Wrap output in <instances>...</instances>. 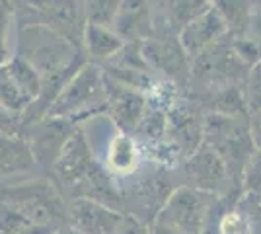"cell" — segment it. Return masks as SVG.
I'll use <instances>...</instances> for the list:
<instances>
[{"label": "cell", "instance_id": "6", "mask_svg": "<svg viewBox=\"0 0 261 234\" xmlns=\"http://www.w3.org/2000/svg\"><path fill=\"white\" fill-rule=\"evenodd\" d=\"M108 88V115L121 133H135L142 115L146 112V96L135 88H129L106 74Z\"/></svg>", "mask_w": 261, "mask_h": 234}, {"label": "cell", "instance_id": "5", "mask_svg": "<svg viewBox=\"0 0 261 234\" xmlns=\"http://www.w3.org/2000/svg\"><path fill=\"white\" fill-rule=\"evenodd\" d=\"M68 226L80 234H117L125 223L119 209L92 199H72L66 207Z\"/></svg>", "mask_w": 261, "mask_h": 234}, {"label": "cell", "instance_id": "10", "mask_svg": "<svg viewBox=\"0 0 261 234\" xmlns=\"http://www.w3.org/2000/svg\"><path fill=\"white\" fill-rule=\"evenodd\" d=\"M185 174L191 179L189 188L205 191L215 195L226 181H228L230 170L226 162L220 156L203 143V146L193 156L185 160Z\"/></svg>", "mask_w": 261, "mask_h": 234}, {"label": "cell", "instance_id": "30", "mask_svg": "<svg viewBox=\"0 0 261 234\" xmlns=\"http://www.w3.org/2000/svg\"><path fill=\"white\" fill-rule=\"evenodd\" d=\"M148 234H184V232H177V230H172V228H166V226L152 223L148 226Z\"/></svg>", "mask_w": 261, "mask_h": 234}, {"label": "cell", "instance_id": "27", "mask_svg": "<svg viewBox=\"0 0 261 234\" xmlns=\"http://www.w3.org/2000/svg\"><path fill=\"white\" fill-rule=\"evenodd\" d=\"M253 199V197H251ZM248 213H244V219H246V226H248V232L250 234H261V201L253 199L248 203Z\"/></svg>", "mask_w": 261, "mask_h": 234}, {"label": "cell", "instance_id": "25", "mask_svg": "<svg viewBox=\"0 0 261 234\" xmlns=\"http://www.w3.org/2000/svg\"><path fill=\"white\" fill-rule=\"evenodd\" d=\"M246 101H248V110L250 112L261 110V61L253 67V70H251L250 76H248Z\"/></svg>", "mask_w": 261, "mask_h": 234}, {"label": "cell", "instance_id": "31", "mask_svg": "<svg viewBox=\"0 0 261 234\" xmlns=\"http://www.w3.org/2000/svg\"><path fill=\"white\" fill-rule=\"evenodd\" d=\"M55 234H80L76 228H72V226H65V228H59Z\"/></svg>", "mask_w": 261, "mask_h": 234}, {"label": "cell", "instance_id": "2", "mask_svg": "<svg viewBox=\"0 0 261 234\" xmlns=\"http://www.w3.org/2000/svg\"><path fill=\"white\" fill-rule=\"evenodd\" d=\"M106 112H108L106 72L96 63H86L66 82V86L47 113V119L72 123L76 119L99 117Z\"/></svg>", "mask_w": 261, "mask_h": 234}, {"label": "cell", "instance_id": "18", "mask_svg": "<svg viewBox=\"0 0 261 234\" xmlns=\"http://www.w3.org/2000/svg\"><path fill=\"white\" fill-rule=\"evenodd\" d=\"M248 112L246 92H242L238 86H224L213 96V113L232 119H242Z\"/></svg>", "mask_w": 261, "mask_h": 234}, {"label": "cell", "instance_id": "13", "mask_svg": "<svg viewBox=\"0 0 261 234\" xmlns=\"http://www.w3.org/2000/svg\"><path fill=\"white\" fill-rule=\"evenodd\" d=\"M37 166L23 135H0V179H18Z\"/></svg>", "mask_w": 261, "mask_h": 234}, {"label": "cell", "instance_id": "26", "mask_svg": "<svg viewBox=\"0 0 261 234\" xmlns=\"http://www.w3.org/2000/svg\"><path fill=\"white\" fill-rule=\"evenodd\" d=\"M20 125H22V115L0 106V135H22Z\"/></svg>", "mask_w": 261, "mask_h": 234}, {"label": "cell", "instance_id": "22", "mask_svg": "<svg viewBox=\"0 0 261 234\" xmlns=\"http://www.w3.org/2000/svg\"><path fill=\"white\" fill-rule=\"evenodd\" d=\"M121 2H111V0H101V2H86L84 12H86V22L96 23V25H106L113 30V22L119 14Z\"/></svg>", "mask_w": 261, "mask_h": 234}, {"label": "cell", "instance_id": "16", "mask_svg": "<svg viewBox=\"0 0 261 234\" xmlns=\"http://www.w3.org/2000/svg\"><path fill=\"white\" fill-rule=\"evenodd\" d=\"M82 45H84L86 53L92 59H96V61H111L115 55H119L127 43L111 28L86 23Z\"/></svg>", "mask_w": 261, "mask_h": 234}, {"label": "cell", "instance_id": "8", "mask_svg": "<svg viewBox=\"0 0 261 234\" xmlns=\"http://www.w3.org/2000/svg\"><path fill=\"white\" fill-rule=\"evenodd\" d=\"M98 162L92 154L86 135L82 131H76V133L70 135V139L63 146L59 158L55 160L53 174L63 188L72 191L90 174V170Z\"/></svg>", "mask_w": 261, "mask_h": 234}, {"label": "cell", "instance_id": "29", "mask_svg": "<svg viewBox=\"0 0 261 234\" xmlns=\"http://www.w3.org/2000/svg\"><path fill=\"white\" fill-rule=\"evenodd\" d=\"M117 234H148V226H144L135 217L125 215V223H123V226H121V230Z\"/></svg>", "mask_w": 261, "mask_h": 234}, {"label": "cell", "instance_id": "21", "mask_svg": "<svg viewBox=\"0 0 261 234\" xmlns=\"http://www.w3.org/2000/svg\"><path fill=\"white\" fill-rule=\"evenodd\" d=\"M168 131V113L158 108H146L135 133L144 137L148 143H160Z\"/></svg>", "mask_w": 261, "mask_h": 234}, {"label": "cell", "instance_id": "17", "mask_svg": "<svg viewBox=\"0 0 261 234\" xmlns=\"http://www.w3.org/2000/svg\"><path fill=\"white\" fill-rule=\"evenodd\" d=\"M2 67L6 68V72H8L12 80L16 82V86L30 98L32 103L39 98L41 88H43V76H41L32 65H28V63H25L23 59H20L18 55H12Z\"/></svg>", "mask_w": 261, "mask_h": 234}, {"label": "cell", "instance_id": "15", "mask_svg": "<svg viewBox=\"0 0 261 234\" xmlns=\"http://www.w3.org/2000/svg\"><path fill=\"white\" fill-rule=\"evenodd\" d=\"M137 162H139L137 141L130 135L117 131L106 146V162L101 166L109 172H113V174L129 176L139 166Z\"/></svg>", "mask_w": 261, "mask_h": 234}, {"label": "cell", "instance_id": "12", "mask_svg": "<svg viewBox=\"0 0 261 234\" xmlns=\"http://www.w3.org/2000/svg\"><path fill=\"white\" fill-rule=\"evenodd\" d=\"M113 32L125 39V43H144L152 39L154 18L152 8L146 2H121L119 14L113 22Z\"/></svg>", "mask_w": 261, "mask_h": 234}, {"label": "cell", "instance_id": "28", "mask_svg": "<svg viewBox=\"0 0 261 234\" xmlns=\"http://www.w3.org/2000/svg\"><path fill=\"white\" fill-rule=\"evenodd\" d=\"M248 135L253 150H261V110L250 112L248 115Z\"/></svg>", "mask_w": 261, "mask_h": 234}, {"label": "cell", "instance_id": "9", "mask_svg": "<svg viewBox=\"0 0 261 234\" xmlns=\"http://www.w3.org/2000/svg\"><path fill=\"white\" fill-rule=\"evenodd\" d=\"M37 8L33 10L39 14V20L47 23L51 30L63 35L66 41L78 47L84 41V30H86V12L84 4L80 2H37L33 4Z\"/></svg>", "mask_w": 261, "mask_h": 234}, {"label": "cell", "instance_id": "4", "mask_svg": "<svg viewBox=\"0 0 261 234\" xmlns=\"http://www.w3.org/2000/svg\"><path fill=\"white\" fill-rule=\"evenodd\" d=\"M226 34H228V25L224 22L222 14L218 12L217 4H211L207 10L199 14L195 20H191L177 34V41L187 59L195 61L197 57L213 49Z\"/></svg>", "mask_w": 261, "mask_h": 234}, {"label": "cell", "instance_id": "3", "mask_svg": "<svg viewBox=\"0 0 261 234\" xmlns=\"http://www.w3.org/2000/svg\"><path fill=\"white\" fill-rule=\"evenodd\" d=\"M213 195L189 186L175 188L152 223L184 234H201L211 223Z\"/></svg>", "mask_w": 261, "mask_h": 234}, {"label": "cell", "instance_id": "20", "mask_svg": "<svg viewBox=\"0 0 261 234\" xmlns=\"http://www.w3.org/2000/svg\"><path fill=\"white\" fill-rule=\"evenodd\" d=\"M166 6H168L166 8L168 23H170L172 30H175L179 34L187 23L195 20L199 14H203L211 4H207V2H172V4H166Z\"/></svg>", "mask_w": 261, "mask_h": 234}, {"label": "cell", "instance_id": "32", "mask_svg": "<svg viewBox=\"0 0 261 234\" xmlns=\"http://www.w3.org/2000/svg\"><path fill=\"white\" fill-rule=\"evenodd\" d=\"M208 226H211V223H208L207 226L203 228V232H201V234H215V230H213V228H208ZM218 234H220V232H218Z\"/></svg>", "mask_w": 261, "mask_h": 234}, {"label": "cell", "instance_id": "24", "mask_svg": "<svg viewBox=\"0 0 261 234\" xmlns=\"http://www.w3.org/2000/svg\"><path fill=\"white\" fill-rule=\"evenodd\" d=\"M244 191L253 197L259 199L261 197V150H253L250 156L248 164L244 168Z\"/></svg>", "mask_w": 261, "mask_h": 234}, {"label": "cell", "instance_id": "11", "mask_svg": "<svg viewBox=\"0 0 261 234\" xmlns=\"http://www.w3.org/2000/svg\"><path fill=\"white\" fill-rule=\"evenodd\" d=\"M28 127L32 133L25 135V141L32 146L37 164L53 168L55 160L59 158L63 146L70 139V135L74 133V131H70V123L45 117L41 121L32 123Z\"/></svg>", "mask_w": 261, "mask_h": 234}, {"label": "cell", "instance_id": "14", "mask_svg": "<svg viewBox=\"0 0 261 234\" xmlns=\"http://www.w3.org/2000/svg\"><path fill=\"white\" fill-rule=\"evenodd\" d=\"M142 47V57L148 63V67L152 70H160L164 74L170 76H177L184 74L185 63L189 61L187 55L184 53L179 41H172V39H148L141 43Z\"/></svg>", "mask_w": 261, "mask_h": 234}, {"label": "cell", "instance_id": "1", "mask_svg": "<svg viewBox=\"0 0 261 234\" xmlns=\"http://www.w3.org/2000/svg\"><path fill=\"white\" fill-rule=\"evenodd\" d=\"M14 47V55L32 65L43 78L70 67L72 63L82 59L78 47L66 41L63 35L51 30L39 18L18 25Z\"/></svg>", "mask_w": 261, "mask_h": 234}, {"label": "cell", "instance_id": "19", "mask_svg": "<svg viewBox=\"0 0 261 234\" xmlns=\"http://www.w3.org/2000/svg\"><path fill=\"white\" fill-rule=\"evenodd\" d=\"M0 106L18 113V115H22L32 106L30 98L16 86V82L12 80L10 74L6 72V68L2 65H0Z\"/></svg>", "mask_w": 261, "mask_h": 234}, {"label": "cell", "instance_id": "7", "mask_svg": "<svg viewBox=\"0 0 261 234\" xmlns=\"http://www.w3.org/2000/svg\"><path fill=\"white\" fill-rule=\"evenodd\" d=\"M166 137L179 154L187 160L205 143V119L191 103H177L168 112Z\"/></svg>", "mask_w": 261, "mask_h": 234}, {"label": "cell", "instance_id": "23", "mask_svg": "<svg viewBox=\"0 0 261 234\" xmlns=\"http://www.w3.org/2000/svg\"><path fill=\"white\" fill-rule=\"evenodd\" d=\"M14 22H16L14 4L0 0V65H4L14 55V51L10 47V32Z\"/></svg>", "mask_w": 261, "mask_h": 234}]
</instances>
